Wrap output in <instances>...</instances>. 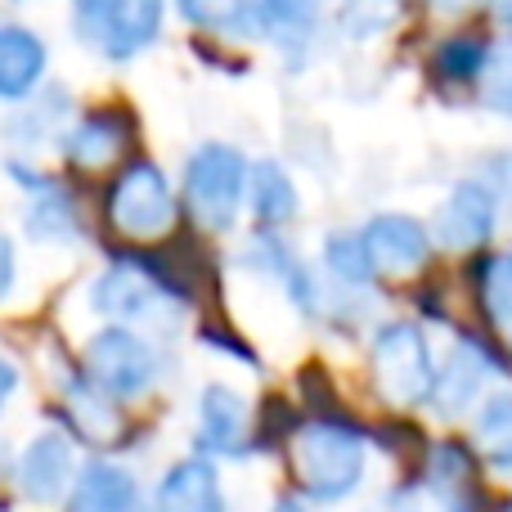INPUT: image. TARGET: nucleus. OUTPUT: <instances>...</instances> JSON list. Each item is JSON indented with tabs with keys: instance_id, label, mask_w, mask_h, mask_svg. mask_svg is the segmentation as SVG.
<instances>
[{
	"instance_id": "obj_1",
	"label": "nucleus",
	"mask_w": 512,
	"mask_h": 512,
	"mask_svg": "<svg viewBox=\"0 0 512 512\" xmlns=\"http://www.w3.org/2000/svg\"><path fill=\"white\" fill-rule=\"evenodd\" d=\"M288 468L306 499H319V504L346 499L364 481V436L328 418L301 423L288 436Z\"/></svg>"
},
{
	"instance_id": "obj_2",
	"label": "nucleus",
	"mask_w": 512,
	"mask_h": 512,
	"mask_svg": "<svg viewBox=\"0 0 512 512\" xmlns=\"http://www.w3.org/2000/svg\"><path fill=\"white\" fill-rule=\"evenodd\" d=\"M369 373H373V391L391 409L427 405L436 387V364H432V346H427L423 328L405 324V319L382 324L369 346Z\"/></svg>"
},
{
	"instance_id": "obj_3",
	"label": "nucleus",
	"mask_w": 512,
	"mask_h": 512,
	"mask_svg": "<svg viewBox=\"0 0 512 512\" xmlns=\"http://www.w3.org/2000/svg\"><path fill=\"white\" fill-rule=\"evenodd\" d=\"M167 0H72V27L81 45L113 63L144 54L162 32Z\"/></svg>"
},
{
	"instance_id": "obj_4",
	"label": "nucleus",
	"mask_w": 512,
	"mask_h": 512,
	"mask_svg": "<svg viewBox=\"0 0 512 512\" xmlns=\"http://www.w3.org/2000/svg\"><path fill=\"white\" fill-rule=\"evenodd\" d=\"M248 158L230 144H203L194 149V158L185 162V203L203 230L225 234L234 230L243 207V189H248Z\"/></svg>"
},
{
	"instance_id": "obj_5",
	"label": "nucleus",
	"mask_w": 512,
	"mask_h": 512,
	"mask_svg": "<svg viewBox=\"0 0 512 512\" xmlns=\"http://www.w3.org/2000/svg\"><path fill=\"white\" fill-rule=\"evenodd\" d=\"M158 261L162 256H135V252L113 256V265L90 283V306L99 315H108L113 324H131V319L153 315L158 301L171 297L185 301V283L176 279V270H167Z\"/></svg>"
},
{
	"instance_id": "obj_6",
	"label": "nucleus",
	"mask_w": 512,
	"mask_h": 512,
	"mask_svg": "<svg viewBox=\"0 0 512 512\" xmlns=\"http://www.w3.org/2000/svg\"><path fill=\"white\" fill-rule=\"evenodd\" d=\"M104 212L117 234H126V239H135V243H149V239L171 234V225H176V194H171L158 162L135 158V162H126L122 176L108 185Z\"/></svg>"
},
{
	"instance_id": "obj_7",
	"label": "nucleus",
	"mask_w": 512,
	"mask_h": 512,
	"mask_svg": "<svg viewBox=\"0 0 512 512\" xmlns=\"http://www.w3.org/2000/svg\"><path fill=\"white\" fill-rule=\"evenodd\" d=\"M86 373L108 391V396L140 400L144 391L158 382V351H153L149 337H140L135 328L113 324V328L90 337Z\"/></svg>"
},
{
	"instance_id": "obj_8",
	"label": "nucleus",
	"mask_w": 512,
	"mask_h": 512,
	"mask_svg": "<svg viewBox=\"0 0 512 512\" xmlns=\"http://www.w3.org/2000/svg\"><path fill=\"white\" fill-rule=\"evenodd\" d=\"M495 216H499V203H495V189L486 180H459L450 189L441 207H436V243L450 252H477L481 243L495 234Z\"/></svg>"
},
{
	"instance_id": "obj_9",
	"label": "nucleus",
	"mask_w": 512,
	"mask_h": 512,
	"mask_svg": "<svg viewBox=\"0 0 512 512\" xmlns=\"http://www.w3.org/2000/svg\"><path fill=\"white\" fill-rule=\"evenodd\" d=\"M360 234H364V248H369L373 265H378V274H387V279H409L432 256V234L414 216H400V212L373 216Z\"/></svg>"
},
{
	"instance_id": "obj_10",
	"label": "nucleus",
	"mask_w": 512,
	"mask_h": 512,
	"mask_svg": "<svg viewBox=\"0 0 512 512\" xmlns=\"http://www.w3.org/2000/svg\"><path fill=\"white\" fill-rule=\"evenodd\" d=\"M18 490L36 504H54L63 499V490L77 481V454H72L68 432H41L23 454H18Z\"/></svg>"
},
{
	"instance_id": "obj_11",
	"label": "nucleus",
	"mask_w": 512,
	"mask_h": 512,
	"mask_svg": "<svg viewBox=\"0 0 512 512\" xmlns=\"http://www.w3.org/2000/svg\"><path fill=\"white\" fill-rule=\"evenodd\" d=\"M117 396H108L86 369L72 373L63 382V409H68V423L77 436H86L90 445H122L126 436V418L113 405Z\"/></svg>"
},
{
	"instance_id": "obj_12",
	"label": "nucleus",
	"mask_w": 512,
	"mask_h": 512,
	"mask_svg": "<svg viewBox=\"0 0 512 512\" xmlns=\"http://www.w3.org/2000/svg\"><path fill=\"white\" fill-rule=\"evenodd\" d=\"M490 373H495V355H490L481 342L463 337V342L454 346V355L445 360V369H436V387H432L436 414L459 418L463 409L481 396V387H486Z\"/></svg>"
},
{
	"instance_id": "obj_13",
	"label": "nucleus",
	"mask_w": 512,
	"mask_h": 512,
	"mask_svg": "<svg viewBox=\"0 0 512 512\" xmlns=\"http://www.w3.org/2000/svg\"><path fill=\"white\" fill-rule=\"evenodd\" d=\"M198 445L207 454H243L248 445V405L225 382H212L198 396Z\"/></svg>"
},
{
	"instance_id": "obj_14",
	"label": "nucleus",
	"mask_w": 512,
	"mask_h": 512,
	"mask_svg": "<svg viewBox=\"0 0 512 512\" xmlns=\"http://www.w3.org/2000/svg\"><path fill=\"white\" fill-rule=\"evenodd\" d=\"M45 41L32 27L0 23V99H27L45 77Z\"/></svg>"
},
{
	"instance_id": "obj_15",
	"label": "nucleus",
	"mask_w": 512,
	"mask_h": 512,
	"mask_svg": "<svg viewBox=\"0 0 512 512\" xmlns=\"http://www.w3.org/2000/svg\"><path fill=\"white\" fill-rule=\"evenodd\" d=\"M131 135L135 131L122 113H90L63 135V153H68V162H77V167L99 171V167L122 158Z\"/></svg>"
},
{
	"instance_id": "obj_16",
	"label": "nucleus",
	"mask_w": 512,
	"mask_h": 512,
	"mask_svg": "<svg viewBox=\"0 0 512 512\" xmlns=\"http://www.w3.org/2000/svg\"><path fill=\"white\" fill-rule=\"evenodd\" d=\"M158 508L167 512H221V477H216L212 459H180L176 468H167L158 486Z\"/></svg>"
},
{
	"instance_id": "obj_17",
	"label": "nucleus",
	"mask_w": 512,
	"mask_h": 512,
	"mask_svg": "<svg viewBox=\"0 0 512 512\" xmlns=\"http://www.w3.org/2000/svg\"><path fill=\"white\" fill-rule=\"evenodd\" d=\"M135 504H140L135 477L122 472L117 463H104V459L86 463L68 490V508H77V512H126Z\"/></svg>"
},
{
	"instance_id": "obj_18",
	"label": "nucleus",
	"mask_w": 512,
	"mask_h": 512,
	"mask_svg": "<svg viewBox=\"0 0 512 512\" xmlns=\"http://www.w3.org/2000/svg\"><path fill=\"white\" fill-rule=\"evenodd\" d=\"M423 477H427V490H432L441 504H450V508L477 504V463H472L468 445H454V441L432 445Z\"/></svg>"
},
{
	"instance_id": "obj_19",
	"label": "nucleus",
	"mask_w": 512,
	"mask_h": 512,
	"mask_svg": "<svg viewBox=\"0 0 512 512\" xmlns=\"http://www.w3.org/2000/svg\"><path fill=\"white\" fill-rule=\"evenodd\" d=\"M248 203L265 230H279L297 216V185L279 162H256L248 176Z\"/></svg>"
},
{
	"instance_id": "obj_20",
	"label": "nucleus",
	"mask_w": 512,
	"mask_h": 512,
	"mask_svg": "<svg viewBox=\"0 0 512 512\" xmlns=\"http://www.w3.org/2000/svg\"><path fill=\"white\" fill-rule=\"evenodd\" d=\"M477 301L486 324L495 328L504 342H512V252L486 256L477 265Z\"/></svg>"
},
{
	"instance_id": "obj_21",
	"label": "nucleus",
	"mask_w": 512,
	"mask_h": 512,
	"mask_svg": "<svg viewBox=\"0 0 512 512\" xmlns=\"http://www.w3.org/2000/svg\"><path fill=\"white\" fill-rule=\"evenodd\" d=\"M176 9L194 27H207V32H230V36L265 32L261 5L252 9V0H176Z\"/></svg>"
},
{
	"instance_id": "obj_22",
	"label": "nucleus",
	"mask_w": 512,
	"mask_h": 512,
	"mask_svg": "<svg viewBox=\"0 0 512 512\" xmlns=\"http://www.w3.org/2000/svg\"><path fill=\"white\" fill-rule=\"evenodd\" d=\"M472 441L490 468L512 472V396H495L481 405L477 423H472Z\"/></svg>"
},
{
	"instance_id": "obj_23",
	"label": "nucleus",
	"mask_w": 512,
	"mask_h": 512,
	"mask_svg": "<svg viewBox=\"0 0 512 512\" xmlns=\"http://www.w3.org/2000/svg\"><path fill=\"white\" fill-rule=\"evenodd\" d=\"M27 234L32 239H77L81 234V221H77V207H72V198L63 194L59 185H45L32 194V207H27Z\"/></svg>"
},
{
	"instance_id": "obj_24",
	"label": "nucleus",
	"mask_w": 512,
	"mask_h": 512,
	"mask_svg": "<svg viewBox=\"0 0 512 512\" xmlns=\"http://www.w3.org/2000/svg\"><path fill=\"white\" fill-rule=\"evenodd\" d=\"M324 265L346 288H369L378 279V265H373L369 248H364V234H333L324 243Z\"/></svg>"
},
{
	"instance_id": "obj_25",
	"label": "nucleus",
	"mask_w": 512,
	"mask_h": 512,
	"mask_svg": "<svg viewBox=\"0 0 512 512\" xmlns=\"http://www.w3.org/2000/svg\"><path fill=\"white\" fill-rule=\"evenodd\" d=\"M486 59H490L486 41H477V36H454V41H445L441 50H436L432 68H436V77L450 81V86H468V81L481 77Z\"/></svg>"
},
{
	"instance_id": "obj_26",
	"label": "nucleus",
	"mask_w": 512,
	"mask_h": 512,
	"mask_svg": "<svg viewBox=\"0 0 512 512\" xmlns=\"http://www.w3.org/2000/svg\"><path fill=\"white\" fill-rule=\"evenodd\" d=\"M477 95L490 113L512 117V41L490 45V59L477 77Z\"/></svg>"
},
{
	"instance_id": "obj_27",
	"label": "nucleus",
	"mask_w": 512,
	"mask_h": 512,
	"mask_svg": "<svg viewBox=\"0 0 512 512\" xmlns=\"http://www.w3.org/2000/svg\"><path fill=\"white\" fill-rule=\"evenodd\" d=\"M324 14V0H261V18H265V32L274 36H306L310 27L319 23Z\"/></svg>"
},
{
	"instance_id": "obj_28",
	"label": "nucleus",
	"mask_w": 512,
	"mask_h": 512,
	"mask_svg": "<svg viewBox=\"0 0 512 512\" xmlns=\"http://www.w3.org/2000/svg\"><path fill=\"white\" fill-rule=\"evenodd\" d=\"M396 9H400V0H346L342 18L351 32L369 36V32H378V27H387L391 18H396Z\"/></svg>"
},
{
	"instance_id": "obj_29",
	"label": "nucleus",
	"mask_w": 512,
	"mask_h": 512,
	"mask_svg": "<svg viewBox=\"0 0 512 512\" xmlns=\"http://www.w3.org/2000/svg\"><path fill=\"white\" fill-rule=\"evenodd\" d=\"M14 274H18V261H14V243L0 234V301L9 297V288H14Z\"/></svg>"
},
{
	"instance_id": "obj_30",
	"label": "nucleus",
	"mask_w": 512,
	"mask_h": 512,
	"mask_svg": "<svg viewBox=\"0 0 512 512\" xmlns=\"http://www.w3.org/2000/svg\"><path fill=\"white\" fill-rule=\"evenodd\" d=\"M18 391V369H14V360H5L0 355V409H5V400Z\"/></svg>"
},
{
	"instance_id": "obj_31",
	"label": "nucleus",
	"mask_w": 512,
	"mask_h": 512,
	"mask_svg": "<svg viewBox=\"0 0 512 512\" xmlns=\"http://www.w3.org/2000/svg\"><path fill=\"white\" fill-rule=\"evenodd\" d=\"M490 176H495V185L512 198V153H508V158H499V162H490Z\"/></svg>"
},
{
	"instance_id": "obj_32",
	"label": "nucleus",
	"mask_w": 512,
	"mask_h": 512,
	"mask_svg": "<svg viewBox=\"0 0 512 512\" xmlns=\"http://www.w3.org/2000/svg\"><path fill=\"white\" fill-rule=\"evenodd\" d=\"M427 5H432L436 14H468L477 0H427Z\"/></svg>"
},
{
	"instance_id": "obj_33",
	"label": "nucleus",
	"mask_w": 512,
	"mask_h": 512,
	"mask_svg": "<svg viewBox=\"0 0 512 512\" xmlns=\"http://www.w3.org/2000/svg\"><path fill=\"white\" fill-rule=\"evenodd\" d=\"M490 5H495L499 23H508V27H512V0H490Z\"/></svg>"
}]
</instances>
